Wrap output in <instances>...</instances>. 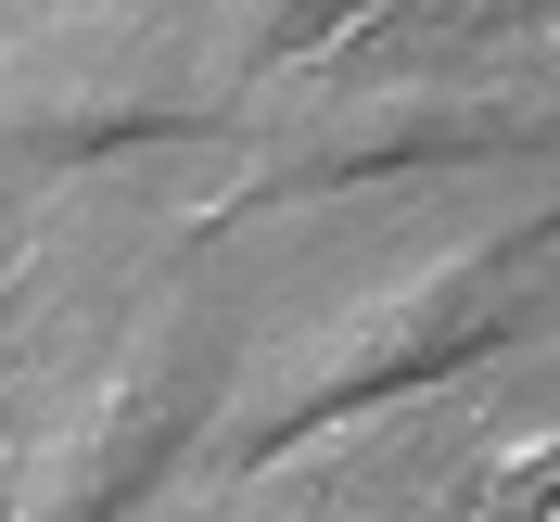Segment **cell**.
<instances>
[{
  "mask_svg": "<svg viewBox=\"0 0 560 522\" xmlns=\"http://www.w3.org/2000/svg\"><path fill=\"white\" fill-rule=\"evenodd\" d=\"M560 293V217H497L485 243H446L433 268H408L383 306L357 318H318L243 383V408L217 420V459H293L306 433L383 408V395H420V383H458L471 357H497L510 332H535Z\"/></svg>",
  "mask_w": 560,
  "mask_h": 522,
  "instance_id": "cell-1",
  "label": "cell"
},
{
  "mask_svg": "<svg viewBox=\"0 0 560 522\" xmlns=\"http://www.w3.org/2000/svg\"><path fill=\"white\" fill-rule=\"evenodd\" d=\"M243 115L230 51H205L166 13L90 0V13H38L0 38V140L26 166H115L153 140H205Z\"/></svg>",
  "mask_w": 560,
  "mask_h": 522,
  "instance_id": "cell-2",
  "label": "cell"
},
{
  "mask_svg": "<svg viewBox=\"0 0 560 522\" xmlns=\"http://www.w3.org/2000/svg\"><path fill=\"white\" fill-rule=\"evenodd\" d=\"M471 153H560V90H523V77H433V65L420 77H370V90H345V103H318L306 128L268 153V178H243L230 205L420 178V166H471Z\"/></svg>",
  "mask_w": 560,
  "mask_h": 522,
  "instance_id": "cell-3",
  "label": "cell"
},
{
  "mask_svg": "<svg viewBox=\"0 0 560 522\" xmlns=\"http://www.w3.org/2000/svg\"><path fill=\"white\" fill-rule=\"evenodd\" d=\"M205 408H217V332L205 318H153L90 383V408L0 485V522H128L166 485V459L205 433Z\"/></svg>",
  "mask_w": 560,
  "mask_h": 522,
  "instance_id": "cell-4",
  "label": "cell"
},
{
  "mask_svg": "<svg viewBox=\"0 0 560 522\" xmlns=\"http://www.w3.org/2000/svg\"><path fill=\"white\" fill-rule=\"evenodd\" d=\"M357 13H383V0H230V65H306V51H331V38L357 26Z\"/></svg>",
  "mask_w": 560,
  "mask_h": 522,
  "instance_id": "cell-5",
  "label": "cell"
},
{
  "mask_svg": "<svg viewBox=\"0 0 560 522\" xmlns=\"http://www.w3.org/2000/svg\"><path fill=\"white\" fill-rule=\"evenodd\" d=\"M523 13H548V0H458V26H523Z\"/></svg>",
  "mask_w": 560,
  "mask_h": 522,
  "instance_id": "cell-6",
  "label": "cell"
},
{
  "mask_svg": "<svg viewBox=\"0 0 560 522\" xmlns=\"http://www.w3.org/2000/svg\"><path fill=\"white\" fill-rule=\"evenodd\" d=\"M280 522H331V510H280Z\"/></svg>",
  "mask_w": 560,
  "mask_h": 522,
  "instance_id": "cell-7",
  "label": "cell"
}]
</instances>
